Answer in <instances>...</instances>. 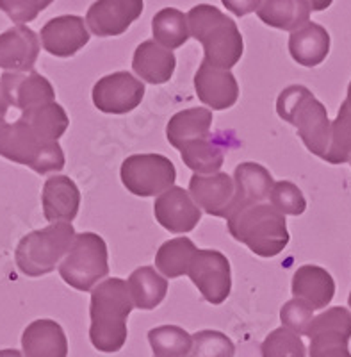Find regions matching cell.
<instances>
[{
    "label": "cell",
    "instance_id": "ba28073f",
    "mask_svg": "<svg viewBox=\"0 0 351 357\" xmlns=\"http://www.w3.org/2000/svg\"><path fill=\"white\" fill-rule=\"evenodd\" d=\"M121 183L136 197H155L173 188L177 170L161 154H136L123 161L120 168Z\"/></svg>",
    "mask_w": 351,
    "mask_h": 357
},
{
    "label": "cell",
    "instance_id": "ee69618b",
    "mask_svg": "<svg viewBox=\"0 0 351 357\" xmlns=\"http://www.w3.org/2000/svg\"><path fill=\"white\" fill-rule=\"evenodd\" d=\"M348 304H350V307H351V293H350V298H348Z\"/></svg>",
    "mask_w": 351,
    "mask_h": 357
},
{
    "label": "cell",
    "instance_id": "836d02e7",
    "mask_svg": "<svg viewBox=\"0 0 351 357\" xmlns=\"http://www.w3.org/2000/svg\"><path fill=\"white\" fill-rule=\"evenodd\" d=\"M260 354L263 357H307V349L299 334L287 327H280L264 340Z\"/></svg>",
    "mask_w": 351,
    "mask_h": 357
},
{
    "label": "cell",
    "instance_id": "603a6c76",
    "mask_svg": "<svg viewBox=\"0 0 351 357\" xmlns=\"http://www.w3.org/2000/svg\"><path fill=\"white\" fill-rule=\"evenodd\" d=\"M330 52V34L319 24L309 22L289 36V54L298 65L314 68L327 59Z\"/></svg>",
    "mask_w": 351,
    "mask_h": 357
},
{
    "label": "cell",
    "instance_id": "ffe728a7",
    "mask_svg": "<svg viewBox=\"0 0 351 357\" xmlns=\"http://www.w3.org/2000/svg\"><path fill=\"white\" fill-rule=\"evenodd\" d=\"M25 357H68V340L57 321L36 320L22 334Z\"/></svg>",
    "mask_w": 351,
    "mask_h": 357
},
{
    "label": "cell",
    "instance_id": "60d3db41",
    "mask_svg": "<svg viewBox=\"0 0 351 357\" xmlns=\"http://www.w3.org/2000/svg\"><path fill=\"white\" fill-rule=\"evenodd\" d=\"M8 107H9V104L6 102L4 93H2V86H0V116H6V113H8Z\"/></svg>",
    "mask_w": 351,
    "mask_h": 357
},
{
    "label": "cell",
    "instance_id": "d590c367",
    "mask_svg": "<svg viewBox=\"0 0 351 357\" xmlns=\"http://www.w3.org/2000/svg\"><path fill=\"white\" fill-rule=\"evenodd\" d=\"M271 206H274L283 215L299 216L307 209V200L303 197L302 190L289 181H279L274 183L271 190Z\"/></svg>",
    "mask_w": 351,
    "mask_h": 357
},
{
    "label": "cell",
    "instance_id": "cb8c5ba5",
    "mask_svg": "<svg viewBox=\"0 0 351 357\" xmlns=\"http://www.w3.org/2000/svg\"><path fill=\"white\" fill-rule=\"evenodd\" d=\"M235 190H237V200L235 209L244 206H254L270 199L274 181L270 172L258 165V162H241L234 172ZM234 209V211H235Z\"/></svg>",
    "mask_w": 351,
    "mask_h": 357
},
{
    "label": "cell",
    "instance_id": "f6af8a7d",
    "mask_svg": "<svg viewBox=\"0 0 351 357\" xmlns=\"http://www.w3.org/2000/svg\"><path fill=\"white\" fill-rule=\"evenodd\" d=\"M350 162H351V161H350Z\"/></svg>",
    "mask_w": 351,
    "mask_h": 357
},
{
    "label": "cell",
    "instance_id": "8992f818",
    "mask_svg": "<svg viewBox=\"0 0 351 357\" xmlns=\"http://www.w3.org/2000/svg\"><path fill=\"white\" fill-rule=\"evenodd\" d=\"M75 236V229L68 222H57L40 231L29 232L15 252L18 270L27 277H41L54 272L72 248Z\"/></svg>",
    "mask_w": 351,
    "mask_h": 357
},
{
    "label": "cell",
    "instance_id": "e0dca14e",
    "mask_svg": "<svg viewBox=\"0 0 351 357\" xmlns=\"http://www.w3.org/2000/svg\"><path fill=\"white\" fill-rule=\"evenodd\" d=\"M194 89L198 98L210 109L225 111L239 98L237 79L231 70L216 68L202 63L194 75Z\"/></svg>",
    "mask_w": 351,
    "mask_h": 357
},
{
    "label": "cell",
    "instance_id": "5b68a950",
    "mask_svg": "<svg viewBox=\"0 0 351 357\" xmlns=\"http://www.w3.org/2000/svg\"><path fill=\"white\" fill-rule=\"evenodd\" d=\"M0 155L40 175L63 170L66 161L59 142L40 138L22 118L8 123L0 116Z\"/></svg>",
    "mask_w": 351,
    "mask_h": 357
},
{
    "label": "cell",
    "instance_id": "5bb4252c",
    "mask_svg": "<svg viewBox=\"0 0 351 357\" xmlns=\"http://www.w3.org/2000/svg\"><path fill=\"white\" fill-rule=\"evenodd\" d=\"M154 213L162 227L173 234L191 232L202 218V211L189 191L177 186L170 188L157 197L154 204Z\"/></svg>",
    "mask_w": 351,
    "mask_h": 357
},
{
    "label": "cell",
    "instance_id": "9a60e30c",
    "mask_svg": "<svg viewBox=\"0 0 351 357\" xmlns=\"http://www.w3.org/2000/svg\"><path fill=\"white\" fill-rule=\"evenodd\" d=\"M0 86L9 106L25 111L29 107L54 102L56 91L49 79L38 72H4Z\"/></svg>",
    "mask_w": 351,
    "mask_h": 357
},
{
    "label": "cell",
    "instance_id": "d4e9b609",
    "mask_svg": "<svg viewBox=\"0 0 351 357\" xmlns=\"http://www.w3.org/2000/svg\"><path fill=\"white\" fill-rule=\"evenodd\" d=\"M309 0H263L257 17L266 25L295 33L311 22Z\"/></svg>",
    "mask_w": 351,
    "mask_h": 357
},
{
    "label": "cell",
    "instance_id": "9c48e42d",
    "mask_svg": "<svg viewBox=\"0 0 351 357\" xmlns=\"http://www.w3.org/2000/svg\"><path fill=\"white\" fill-rule=\"evenodd\" d=\"M311 357H351L348 343L351 340V312L346 307H330L311 324Z\"/></svg>",
    "mask_w": 351,
    "mask_h": 357
},
{
    "label": "cell",
    "instance_id": "f35d334b",
    "mask_svg": "<svg viewBox=\"0 0 351 357\" xmlns=\"http://www.w3.org/2000/svg\"><path fill=\"white\" fill-rule=\"evenodd\" d=\"M221 2L235 17H247L254 11L257 13V9L263 4V0H221Z\"/></svg>",
    "mask_w": 351,
    "mask_h": 357
},
{
    "label": "cell",
    "instance_id": "f1b7e54d",
    "mask_svg": "<svg viewBox=\"0 0 351 357\" xmlns=\"http://www.w3.org/2000/svg\"><path fill=\"white\" fill-rule=\"evenodd\" d=\"M20 118L40 138L47 139V142H59V138L70 126L68 114L56 102L29 107L22 113Z\"/></svg>",
    "mask_w": 351,
    "mask_h": 357
},
{
    "label": "cell",
    "instance_id": "7c38bea8",
    "mask_svg": "<svg viewBox=\"0 0 351 357\" xmlns=\"http://www.w3.org/2000/svg\"><path fill=\"white\" fill-rule=\"evenodd\" d=\"M189 193L198 207L210 216L228 218L235 209L237 190L228 174H194L189 181Z\"/></svg>",
    "mask_w": 351,
    "mask_h": 357
},
{
    "label": "cell",
    "instance_id": "83f0119b",
    "mask_svg": "<svg viewBox=\"0 0 351 357\" xmlns=\"http://www.w3.org/2000/svg\"><path fill=\"white\" fill-rule=\"evenodd\" d=\"M129 289L132 295L134 305L143 311H152L166 298L168 293V279L159 275L155 268L141 266L129 277Z\"/></svg>",
    "mask_w": 351,
    "mask_h": 357
},
{
    "label": "cell",
    "instance_id": "1f68e13d",
    "mask_svg": "<svg viewBox=\"0 0 351 357\" xmlns=\"http://www.w3.org/2000/svg\"><path fill=\"white\" fill-rule=\"evenodd\" d=\"M148 341L154 357H187L193 336L177 325H162L148 331Z\"/></svg>",
    "mask_w": 351,
    "mask_h": 357
},
{
    "label": "cell",
    "instance_id": "74e56055",
    "mask_svg": "<svg viewBox=\"0 0 351 357\" xmlns=\"http://www.w3.org/2000/svg\"><path fill=\"white\" fill-rule=\"evenodd\" d=\"M52 2L54 0H0V11H4L18 25H24L36 20L38 15Z\"/></svg>",
    "mask_w": 351,
    "mask_h": 357
},
{
    "label": "cell",
    "instance_id": "6da1fadb",
    "mask_svg": "<svg viewBox=\"0 0 351 357\" xmlns=\"http://www.w3.org/2000/svg\"><path fill=\"white\" fill-rule=\"evenodd\" d=\"M136 307L129 282L121 279H105L91 293V327L89 341L98 352L114 354L127 341V318Z\"/></svg>",
    "mask_w": 351,
    "mask_h": 357
},
{
    "label": "cell",
    "instance_id": "7a4b0ae2",
    "mask_svg": "<svg viewBox=\"0 0 351 357\" xmlns=\"http://www.w3.org/2000/svg\"><path fill=\"white\" fill-rule=\"evenodd\" d=\"M191 36L203 45V61L216 68L231 70L244 50L239 27L231 17L210 4H198L187 13Z\"/></svg>",
    "mask_w": 351,
    "mask_h": 357
},
{
    "label": "cell",
    "instance_id": "4fadbf2b",
    "mask_svg": "<svg viewBox=\"0 0 351 357\" xmlns=\"http://www.w3.org/2000/svg\"><path fill=\"white\" fill-rule=\"evenodd\" d=\"M141 13L143 0H97L86 13V24L98 38L121 36Z\"/></svg>",
    "mask_w": 351,
    "mask_h": 357
},
{
    "label": "cell",
    "instance_id": "7402d4cb",
    "mask_svg": "<svg viewBox=\"0 0 351 357\" xmlns=\"http://www.w3.org/2000/svg\"><path fill=\"white\" fill-rule=\"evenodd\" d=\"M292 295L307 302L312 309H323L334 301L335 280L330 273L315 264L299 266L292 275Z\"/></svg>",
    "mask_w": 351,
    "mask_h": 357
},
{
    "label": "cell",
    "instance_id": "484cf974",
    "mask_svg": "<svg viewBox=\"0 0 351 357\" xmlns=\"http://www.w3.org/2000/svg\"><path fill=\"white\" fill-rule=\"evenodd\" d=\"M210 126L212 113L207 107H191L171 116L166 127V136L175 149L182 151L194 139L210 134Z\"/></svg>",
    "mask_w": 351,
    "mask_h": 357
},
{
    "label": "cell",
    "instance_id": "ac0fdd59",
    "mask_svg": "<svg viewBox=\"0 0 351 357\" xmlns=\"http://www.w3.org/2000/svg\"><path fill=\"white\" fill-rule=\"evenodd\" d=\"M40 56V40L33 29L15 25L0 34V68L33 72Z\"/></svg>",
    "mask_w": 351,
    "mask_h": 357
},
{
    "label": "cell",
    "instance_id": "b9f144b4",
    "mask_svg": "<svg viewBox=\"0 0 351 357\" xmlns=\"http://www.w3.org/2000/svg\"><path fill=\"white\" fill-rule=\"evenodd\" d=\"M0 357H24V356H22L20 350L4 349V350H0Z\"/></svg>",
    "mask_w": 351,
    "mask_h": 357
},
{
    "label": "cell",
    "instance_id": "e575fe53",
    "mask_svg": "<svg viewBox=\"0 0 351 357\" xmlns=\"http://www.w3.org/2000/svg\"><path fill=\"white\" fill-rule=\"evenodd\" d=\"M235 347L226 334L219 331H200L193 334L187 357H234Z\"/></svg>",
    "mask_w": 351,
    "mask_h": 357
},
{
    "label": "cell",
    "instance_id": "d6986e66",
    "mask_svg": "<svg viewBox=\"0 0 351 357\" xmlns=\"http://www.w3.org/2000/svg\"><path fill=\"white\" fill-rule=\"evenodd\" d=\"M43 215L49 222H72L79 215L81 191L77 184L66 175H56L47 178L41 193Z\"/></svg>",
    "mask_w": 351,
    "mask_h": 357
},
{
    "label": "cell",
    "instance_id": "3957f363",
    "mask_svg": "<svg viewBox=\"0 0 351 357\" xmlns=\"http://www.w3.org/2000/svg\"><path fill=\"white\" fill-rule=\"evenodd\" d=\"M226 220L232 238L260 257L279 256L289 243L286 216L271 204L239 207Z\"/></svg>",
    "mask_w": 351,
    "mask_h": 357
},
{
    "label": "cell",
    "instance_id": "8d00e7d4",
    "mask_svg": "<svg viewBox=\"0 0 351 357\" xmlns=\"http://www.w3.org/2000/svg\"><path fill=\"white\" fill-rule=\"evenodd\" d=\"M280 320H282L283 327L303 336L311 329V324L314 320V309L302 298H292L283 304L282 311H280Z\"/></svg>",
    "mask_w": 351,
    "mask_h": 357
},
{
    "label": "cell",
    "instance_id": "4dcf8cb0",
    "mask_svg": "<svg viewBox=\"0 0 351 357\" xmlns=\"http://www.w3.org/2000/svg\"><path fill=\"white\" fill-rule=\"evenodd\" d=\"M152 33L166 49H178L191 38L187 15L175 8H164L152 20Z\"/></svg>",
    "mask_w": 351,
    "mask_h": 357
},
{
    "label": "cell",
    "instance_id": "7bdbcfd3",
    "mask_svg": "<svg viewBox=\"0 0 351 357\" xmlns=\"http://www.w3.org/2000/svg\"><path fill=\"white\" fill-rule=\"evenodd\" d=\"M346 100L351 104V82H350V86H348V98H346Z\"/></svg>",
    "mask_w": 351,
    "mask_h": 357
},
{
    "label": "cell",
    "instance_id": "277c9868",
    "mask_svg": "<svg viewBox=\"0 0 351 357\" xmlns=\"http://www.w3.org/2000/svg\"><path fill=\"white\" fill-rule=\"evenodd\" d=\"M276 113L283 122L298 129L307 151L323 159L330 145L332 123L327 107L305 86H289L276 98Z\"/></svg>",
    "mask_w": 351,
    "mask_h": 357
},
{
    "label": "cell",
    "instance_id": "30bf717a",
    "mask_svg": "<svg viewBox=\"0 0 351 357\" xmlns=\"http://www.w3.org/2000/svg\"><path fill=\"white\" fill-rule=\"evenodd\" d=\"M189 279L200 289L209 304L219 305L228 298L232 289V270L225 254L198 248L189 268Z\"/></svg>",
    "mask_w": 351,
    "mask_h": 357
},
{
    "label": "cell",
    "instance_id": "4316f807",
    "mask_svg": "<svg viewBox=\"0 0 351 357\" xmlns=\"http://www.w3.org/2000/svg\"><path fill=\"white\" fill-rule=\"evenodd\" d=\"M226 145L221 142L219 134H207L203 138H198L186 145L180 151L182 159L186 167L194 174H218L225 161Z\"/></svg>",
    "mask_w": 351,
    "mask_h": 357
},
{
    "label": "cell",
    "instance_id": "44dd1931",
    "mask_svg": "<svg viewBox=\"0 0 351 357\" xmlns=\"http://www.w3.org/2000/svg\"><path fill=\"white\" fill-rule=\"evenodd\" d=\"M175 54L157 41H143L132 56V68L136 75L150 84H164L175 72Z\"/></svg>",
    "mask_w": 351,
    "mask_h": 357
},
{
    "label": "cell",
    "instance_id": "d6a6232c",
    "mask_svg": "<svg viewBox=\"0 0 351 357\" xmlns=\"http://www.w3.org/2000/svg\"><path fill=\"white\" fill-rule=\"evenodd\" d=\"M323 159L330 165L351 161V104L348 100L343 102L339 114L332 122L330 145Z\"/></svg>",
    "mask_w": 351,
    "mask_h": 357
},
{
    "label": "cell",
    "instance_id": "8fae6325",
    "mask_svg": "<svg viewBox=\"0 0 351 357\" xmlns=\"http://www.w3.org/2000/svg\"><path fill=\"white\" fill-rule=\"evenodd\" d=\"M93 104L107 114H125L136 109L145 97V84L129 72H114L93 86Z\"/></svg>",
    "mask_w": 351,
    "mask_h": 357
},
{
    "label": "cell",
    "instance_id": "ab89813d",
    "mask_svg": "<svg viewBox=\"0 0 351 357\" xmlns=\"http://www.w3.org/2000/svg\"><path fill=\"white\" fill-rule=\"evenodd\" d=\"M334 0H309V4H311L312 11H325L332 6Z\"/></svg>",
    "mask_w": 351,
    "mask_h": 357
},
{
    "label": "cell",
    "instance_id": "2e32d148",
    "mask_svg": "<svg viewBox=\"0 0 351 357\" xmlns=\"http://www.w3.org/2000/svg\"><path fill=\"white\" fill-rule=\"evenodd\" d=\"M43 49L56 57H72L84 49L89 41L86 20L75 15L52 18L40 33Z\"/></svg>",
    "mask_w": 351,
    "mask_h": 357
},
{
    "label": "cell",
    "instance_id": "52a82bcc",
    "mask_svg": "<svg viewBox=\"0 0 351 357\" xmlns=\"http://www.w3.org/2000/svg\"><path fill=\"white\" fill-rule=\"evenodd\" d=\"M59 273L72 288L91 291L98 280L109 275V254L104 238L95 232L75 236L72 248L61 261Z\"/></svg>",
    "mask_w": 351,
    "mask_h": 357
},
{
    "label": "cell",
    "instance_id": "f546056e",
    "mask_svg": "<svg viewBox=\"0 0 351 357\" xmlns=\"http://www.w3.org/2000/svg\"><path fill=\"white\" fill-rule=\"evenodd\" d=\"M198 247L189 238H175L159 247L155 266L166 279H177L187 275L196 256Z\"/></svg>",
    "mask_w": 351,
    "mask_h": 357
}]
</instances>
